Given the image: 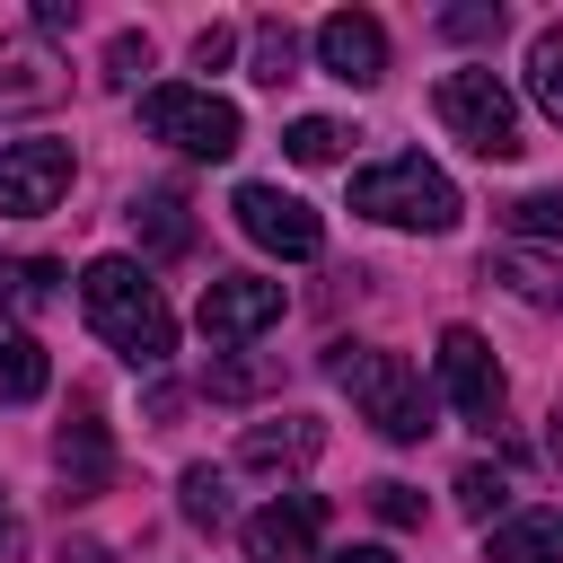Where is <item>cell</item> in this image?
<instances>
[{"label":"cell","mask_w":563,"mask_h":563,"mask_svg":"<svg viewBox=\"0 0 563 563\" xmlns=\"http://www.w3.org/2000/svg\"><path fill=\"white\" fill-rule=\"evenodd\" d=\"M79 308H88V325H97V343H106L114 361L167 369V352H176V308L158 299V282H150L132 255H97V264L79 273Z\"/></svg>","instance_id":"1"},{"label":"cell","mask_w":563,"mask_h":563,"mask_svg":"<svg viewBox=\"0 0 563 563\" xmlns=\"http://www.w3.org/2000/svg\"><path fill=\"white\" fill-rule=\"evenodd\" d=\"M325 369L343 378L352 413H361L378 440L413 449V440H431V431H440V422H431V387H422V369H413L405 352H378V343H334V361H325Z\"/></svg>","instance_id":"2"},{"label":"cell","mask_w":563,"mask_h":563,"mask_svg":"<svg viewBox=\"0 0 563 563\" xmlns=\"http://www.w3.org/2000/svg\"><path fill=\"white\" fill-rule=\"evenodd\" d=\"M352 211H361V220H378V229L440 238V229H457V185H449L422 150H396V158H378V167H361V176H352Z\"/></svg>","instance_id":"3"},{"label":"cell","mask_w":563,"mask_h":563,"mask_svg":"<svg viewBox=\"0 0 563 563\" xmlns=\"http://www.w3.org/2000/svg\"><path fill=\"white\" fill-rule=\"evenodd\" d=\"M141 123H150L167 150H185V158H229V150L246 141V114H238L220 88H150V97H141Z\"/></svg>","instance_id":"4"},{"label":"cell","mask_w":563,"mask_h":563,"mask_svg":"<svg viewBox=\"0 0 563 563\" xmlns=\"http://www.w3.org/2000/svg\"><path fill=\"white\" fill-rule=\"evenodd\" d=\"M431 106H440V123H449L475 158H519V106H510V88H501L493 70H449Z\"/></svg>","instance_id":"5"},{"label":"cell","mask_w":563,"mask_h":563,"mask_svg":"<svg viewBox=\"0 0 563 563\" xmlns=\"http://www.w3.org/2000/svg\"><path fill=\"white\" fill-rule=\"evenodd\" d=\"M282 282H264V273H220V282H202V308H194V325H202V343L211 352H246L255 334H273L282 325Z\"/></svg>","instance_id":"6"},{"label":"cell","mask_w":563,"mask_h":563,"mask_svg":"<svg viewBox=\"0 0 563 563\" xmlns=\"http://www.w3.org/2000/svg\"><path fill=\"white\" fill-rule=\"evenodd\" d=\"M440 396L457 405V422H475V431H493L501 422V361H493V343L475 334V325H440Z\"/></svg>","instance_id":"7"},{"label":"cell","mask_w":563,"mask_h":563,"mask_svg":"<svg viewBox=\"0 0 563 563\" xmlns=\"http://www.w3.org/2000/svg\"><path fill=\"white\" fill-rule=\"evenodd\" d=\"M70 141H53V132H35V141H9L0 150V220H35V211H53L62 194H70Z\"/></svg>","instance_id":"8"},{"label":"cell","mask_w":563,"mask_h":563,"mask_svg":"<svg viewBox=\"0 0 563 563\" xmlns=\"http://www.w3.org/2000/svg\"><path fill=\"white\" fill-rule=\"evenodd\" d=\"M238 229L264 246V255H282V264H308L317 246H325V229H317V211L299 202V194H282V185H238Z\"/></svg>","instance_id":"9"},{"label":"cell","mask_w":563,"mask_h":563,"mask_svg":"<svg viewBox=\"0 0 563 563\" xmlns=\"http://www.w3.org/2000/svg\"><path fill=\"white\" fill-rule=\"evenodd\" d=\"M53 475H62L70 501H97V493L114 484V440H106L97 396H70V422L53 431Z\"/></svg>","instance_id":"10"},{"label":"cell","mask_w":563,"mask_h":563,"mask_svg":"<svg viewBox=\"0 0 563 563\" xmlns=\"http://www.w3.org/2000/svg\"><path fill=\"white\" fill-rule=\"evenodd\" d=\"M317 70L343 79V88H378V79H387V26H378L369 9L317 18Z\"/></svg>","instance_id":"11"},{"label":"cell","mask_w":563,"mask_h":563,"mask_svg":"<svg viewBox=\"0 0 563 563\" xmlns=\"http://www.w3.org/2000/svg\"><path fill=\"white\" fill-rule=\"evenodd\" d=\"M317 537H325V501H317V493H282V501H264V510L238 528L246 563H308Z\"/></svg>","instance_id":"12"},{"label":"cell","mask_w":563,"mask_h":563,"mask_svg":"<svg viewBox=\"0 0 563 563\" xmlns=\"http://www.w3.org/2000/svg\"><path fill=\"white\" fill-rule=\"evenodd\" d=\"M317 449H325V422L317 413H282V422H246L238 466L246 475H299V466H317Z\"/></svg>","instance_id":"13"},{"label":"cell","mask_w":563,"mask_h":563,"mask_svg":"<svg viewBox=\"0 0 563 563\" xmlns=\"http://www.w3.org/2000/svg\"><path fill=\"white\" fill-rule=\"evenodd\" d=\"M62 97V62H53V44L26 26V35H0V114H18V106H53Z\"/></svg>","instance_id":"14"},{"label":"cell","mask_w":563,"mask_h":563,"mask_svg":"<svg viewBox=\"0 0 563 563\" xmlns=\"http://www.w3.org/2000/svg\"><path fill=\"white\" fill-rule=\"evenodd\" d=\"M123 211H132V238H141V255H185V246H194V202H185L176 185H141Z\"/></svg>","instance_id":"15"},{"label":"cell","mask_w":563,"mask_h":563,"mask_svg":"<svg viewBox=\"0 0 563 563\" xmlns=\"http://www.w3.org/2000/svg\"><path fill=\"white\" fill-rule=\"evenodd\" d=\"M484 563H563V519L554 510H510L484 528Z\"/></svg>","instance_id":"16"},{"label":"cell","mask_w":563,"mask_h":563,"mask_svg":"<svg viewBox=\"0 0 563 563\" xmlns=\"http://www.w3.org/2000/svg\"><path fill=\"white\" fill-rule=\"evenodd\" d=\"M44 387H53V361H44V343L9 325V334H0V405H35Z\"/></svg>","instance_id":"17"},{"label":"cell","mask_w":563,"mask_h":563,"mask_svg":"<svg viewBox=\"0 0 563 563\" xmlns=\"http://www.w3.org/2000/svg\"><path fill=\"white\" fill-rule=\"evenodd\" d=\"M246 79H264V88H282V79H299V35H290V18H255L246 26Z\"/></svg>","instance_id":"18"},{"label":"cell","mask_w":563,"mask_h":563,"mask_svg":"<svg viewBox=\"0 0 563 563\" xmlns=\"http://www.w3.org/2000/svg\"><path fill=\"white\" fill-rule=\"evenodd\" d=\"M484 282H501V290H510V299H528V308H563V282H554L537 255H519V246L484 255Z\"/></svg>","instance_id":"19"},{"label":"cell","mask_w":563,"mask_h":563,"mask_svg":"<svg viewBox=\"0 0 563 563\" xmlns=\"http://www.w3.org/2000/svg\"><path fill=\"white\" fill-rule=\"evenodd\" d=\"M53 282H62V264H44V255H9V264H0V308L35 317V308H53Z\"/></svg>","instance_id":"20"},{"label":"cell","mask_w":563,"mask_h":563,"mask_svg":"<svg viewBox=\"0 0 563 563\" xmlns=\"http://www.w3.org/2000/svg\"><path fill=\"white\" fill-rule=\"evenodd\" d=\"M176 510H185L194 528H229V475H220V466H185V475H176Z\"/></svg>","instance_id":"21"},{"label":"cell","mask_w":563,"mask_h":563,"mask_svg":"<svg viewBox=\"0 0 563 563\" xmlns=\"http://www.w3.org/2000/svg\"><path fill=\"white\" fill-rule=\"evenodd\" d=\"M528 97H537V114L563 123V26H537V44H528Z\"/></svg>","instance_id":"22"},{"label":"cell","mask_w":563,"mask_h":563,"mask_svg":"<svg viewBox=\"0 0 563 563\" xmlns=\"http://www.w3.org/2000/svg\"><path fill=\"white\" fill-rule=\"evenodd\" d=\"M343 141H352V132H343L334 114H299V123L282 132V150H290L299 167H334V158H343Z\"/></svg>","instance_id":"23"},{"label":"cell","mask_w":563,"mask_h":563,"mask_svg":"<svg viewBox=\"0 0 563 563\" xmlns=\"http://www.w3.org/2000/svg\"><path fill=\"white\" fill-rule=\"evenodd\" d=\"M501 229H510V238H563V194H519V202H501Z\"/></svg>","instance_id":"24"},{"label":"cell","mask_w":563,"mask_h":563,"mask_svg":"<svg viewBox=\"0 0 563 563\" xmlns=\"http://www.w3.org/2000/svg\"><path fill=\"white\" fill-rule=\"evenodd\" d=\"M501 501H510V475L501 466H457V510L466 519H493Z\"/></svg>","instance_id":"25"},{"label":"cell","mask_w":563,"mask_h":563,"mask_svg":"<svg viewBox=\"0 0 563 563\" xmlns=\"http://www.w3.org/2000/svg\"><path fill=\"white\" fill-rule=\"evenodd\" d=\"M369 510H378L387 528H422V493H413V484H396V475H387V484H369Z\"/></svg>","instance_id":"26"},{"label":"cell","mask_w":563,"mask_h":563,"mask_svg":"<svg viewBox=\"0 0 563 563\" xmlns=\"http://www.w3.org/2000/svg\"><path fill=\"white\" fill-rule=\"evenodd\" d=\"M141 70H150V35H132V26H123V35L106 44V79H114V88H132Z\"/></svg>","instance_id":"27"},{"label":"cell","mask_w":563,"mask_h":563,"mask_svg":"<svg viewBox=\"0 0 563 563\" xmlns=\"http://www.w3.org/2000/svg\"><path fill=\"white\" fill-rule=\"evenodd\" d=\"M440 35H457V44H493V35H501V9H449Z\"/></svg>","instance_id":"28"},{"label":"cell","mask_w":563,"mask_h":563,"mask_svg":"<svg viewBox=\"0 0 563 563\" xmlns=\"http://www.w3.org/2000/svg\"><path fill=\"white\" fill-rule=\"evenodd\" d=\"M229 53H238V26H202V35H194V62H202V70H220Z\"/></svg>","instance_id":"29"},{"label":"cell","mask_w":563,"mask_h":563,"mask_svg":"<svg viewBox=\"0 0 563 563\" xmlns=\"http://www.w3.org/2000/svg\"><path fill=\"white\" fill-rule=\"evenodd\" d=\"M264 387V369L255 361H229V369H211V396H255Z\"/></svg>","instance_id":"30"},{"label":"cell","mask_w":563,"mask_h":563,"mask_svg":"<svg viewBox=\"0 0 563 563\" xmlns=\"http://www.w3.org/2000/svg\"><path fill=\"white\" fill-rule=\"evenodd\" d=\"M62 26H79V9L70 0H35V35H62Z\"/></svg>","instance_id":"31"},{"label":"cell","mask_w":563,"mask_h":563,"mask_svg":"<svg viewBox=\"0 0 563 563\" xmlns=\"http://www.w3.org/2000/svg\"><path fill=\"white\" fill-rule=\"evenodd\" d=\"M62 563H114V554H106L97 537H70V545H62Z\"/></svg>","instance_id":"32"},{"label":"cell","mask_w":563,"mask_h":563,"mask_svg":"<svg viewBox=\"0 0 563 563\" xmlns=\"http://www.w3.org/2000/svg\"><path fill=\"white\" fill-rule=\"evenodd\" d=\"M325 563H396V554H387V545H334Z\"/></svg>","instance_id":"33"},{"label":"cell","mask_w":563,"mask_h":563,"mask_svg":"<svg viewBox=\"0 0 563 563\" xmlns=\"http://www.w3.org/2000/svg\"><path fill=\"white\" fill-rule=\"evenodd\" d=\"M0 563H18V510H9V493H0Z\"/></svg>","instance_id":"34"},{"label":"cell","mask_w":563,"mask_h":563,"mask_svg":"<svg viewBox=\"0 0 563 563\" xmlns=\"http://www.w3.org/2000/svg\"><path fill=\"white\" fill-rule=\"evenodd\" d=\"M554 449H563V440H554Z\"/></svg>","instance_id":"35"}]
</instances>
